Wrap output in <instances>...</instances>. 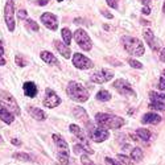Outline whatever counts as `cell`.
Instances as JSON below:
<instances>
[{"mask_svg": "<svg viewBox=\"0 0 165 165\" xmlns=\"http://www.w3.org/2000/svg\"><path fill=\"white\" fill-rule=\"evenodd\" d=\"M160 122H161V116L153 112H148L141 118V123L143 124H158Z\"/></svg>", "mask_w": 165, "mask_h": 165, "instance_id": "cell-16", "label": "cell"}, {"mask_svg": "<svg viewBox=\"0 0 165 165\" xmlns=\"http://www.w3.org/2000/svg\"><path fill=\"white\" fill-rule=\"evenodd\" d=\"M149 109L157 110V111H165V103H163V102H151Z\"/></svg>", "mask_w": 165, "mask_h": 165, "instance_id": "cell-31", "label": "cell"}, {"mask_svg": "<svg viewBox=\"0 0 165 165\" xmlns=\"http://www.w3.org/2000/svg\"><path fill=\"white\" fill-rule=\"evenodd\" d=\"M41 58H42V61L46 62V64H49V65H56V66H58V65H59L56 57L53 56L50 52H46V50L41 52Z\"/></svg>", "mask_w": 165, "mask_h": 165, "instance_id": "cell-21", "label": "cell"}, {"mask_svg": "<svg viewBox=\"0 0 165 165\" xmlns=\"http://www.w3.org/2000/svg\"><path fill=\"white\" fill-rule=\"evenodd\" d=\"M61 35H62V38H64V44L65 45H70L72 42V37H73V33L69 28H64L61 30Z\"/></svg>", "mask_w": 165, "mask_h": 165, "instance_id": "cell-23", "label": "cell"}, {"mask_svg": "<svg viewBox=\"0 0 165 165\" xmlns=\"http://www.w3.org/2000/svg\"><path fill=\"white\" fill-rule=\"evenodd\" d=\"M95 122L101 127H104V128H112V130L120 128L122 126H124V119L123 118L116 116V115H111V114H103V112L96 114Z\"/></svg>", "mask_w": 165, "mask_h": 165, "instance_id": "cell-1", "label": "cell"}, {"mask_svg": "<svg viewBox=\"0 0 165 165\" xmlns=\"http://www.w3.org/2000/svg\"><path fill=\"white\" fill-rule=\"evenodd\" d=\"M81 161H82V164H83V165H94V164H93V161L90 160V158L87 157V156L85 155V153L81 156Z\"/></svg>", "mask_w": 165, "mask_h": 165, "instance_id": "cell-34", "label": "cell"}, {"mask_svg": "<svg viewBox=\"0 0 165 165\" xmlns=\"http://www.w3.org/2000/svg\"><path fill=\"white\" fill-rule=\"evenodd\" d=\"M41 21H42V24L50 30H57V28H58V20H57V16L53 15V13H50V12L42 13Z\"/></svg>", "mask_w": 165, "mask_h": 165, "instance_id": "cell-11", "label": "cell"}, {"mask_svg": "<svg viewBox=\"0 0 165 165\" xmlns=\"http://www.w3.org/2000/svg\"><path fill=\"white\" fill-rule=\"evenodd\" d=\"M138 136L141 139V140H149L151 139V132L145 128H139L138 130Z\"/></svg>", "mask_w": 165, "mask_h": 165, "instance_id": "cell-30", "label": "cell"}, {"mask_svg": "<svg viewBox=\"0 0 165 165\" xmlns=\"http://www.w3.org/2000/svg\"><path fill=\"white\" fill-rule=\"evenodd\" d=\"M73 114H74V116H75L78 120H81V122H89V118H87V112L85 111L82 107H75V109L73 110Z\"/></svg>", "mask_w": 165, "mask_h": 165, "instance_id": "cell-22", "label": "cell"}, {"mask_svg": "<svg viewBox=\"0 0 165 165\" xmlns=\"http://www.w3.org/2000/svg\"><path fill=\"white\" fill-rule=\"evenodd\" d=\"M128 64H130V66L135 67V69H141V67H143V65H141V62H139L138 59H133V58L128 59Z\"/></svg>", "mask_w": 165, "mask_h": 165, "instance_id": "cell-33", "label": "cell"}, {"mask_svg": "<svg viewBox=\"0 0 165 165\" xmlns=\"http://www.w3.org/2000/svg\"><path fill=\"white\" fill-rule=\"evenodd\" d=\"M163 74H164V77H165V70H164V72H163Z\"/></svg>", "mask_w": 165, "mask_h": 165, "instance_id": "cell-50", "label": "cell"}, {"mask_svg": "<svg viewBox=\"0 0 165 165\" xmlns=\"http://www.w3.org/2000/svg\"><path fill=\"white\" fill-rule=\"evenodd\" d=\"M96 99L101 102H107L111 99V94L107 90H101V91L96 94Z\"/></svg>", "mask_w": 165, "mask_h": 165, "instance_id": "cell-26", "label": "cell"}, {"mask_svg": "<svg viewBox=\"0 0 165 165\" xmlns=\"http://www.w3.org/2000/svg\"><path fill=\"white\" fill-rule=\"evenodd\" d=\"M0 119H1L4 123L11 124L15 120V116H13V114H11L8 110H5L4 107H0Z\"/></svg>", "mask_w": 165, "mask_h": 165, "instance_id": "cell-20", "label": "cell"}, {"mask_svg": "<svg viewBox=\"0 0 165 165\" xmlns=\"http://www.w3.org/2000/svg\"><path fill=\"white\" fill-rule=\"evenodd\" d=\"M54 45H56L57 50L61 53V56H64V58H70V57H72V52H70V49L67 48V45H65L64 42L56 41Z\"/></svg>", "mask_w": 165, "mask_h": 165, "instance_id": "cell-19", "label": "cell"}, {"mask_svg": "<svg viewBox=\"0 0 165 165\" xmlns=\"http://www.w3.org/2000/svg\"><path fill=\"white\" fill-rule=\"evenodd\" d=\"M158 89L165 90V77H161L160 81H158Z\"/></svg>", "mask_w": 165, "mask_h": 165, "instance_id": "cell-38", "label": "cell"}, {"mask_svg": "<svg viewBox=\"0 0 165 165\" xmlns=\"http://www.w3.org/2000/svg\"><path fill=\"white\" fill-rule=\"evenodd\" d=\"M73 64H74V66L78 67V69H81V70L91 69V67L94 66L91 59L87 58V57H85L83 54H81V53H75V54L73 56Z\"/></svg>", "mask_w": 165, "mask_h": 165, "instance_id": "cell-10", "label": "cell"}, {"mask_svg": "<svg viewBox=\"0 0 165 165\" xmlns=\"http://www.w3.org/2000/svg\"><path fill=\"white\" fill-rule=\"evenodd\" d=\"M17 17L20 20H25V19H28L27 17V11L25 9H19V12H17Z\"/></svg>", "mask_w": 165, "mask_h": 165, "instance_id": "cell-36", "label": "cell"}, {"mask_svg": "<svg viewBox=\"0 0 165 165\" xmlns=\"http://www.w3.org/2000/svg\"><path fill=\"white\" fill-rule=\"evenodd\" d=\"M118 160L126 165H133V160H131V158L127 157L126 155H118Z\"/></svg>", "mask_w": 165, "mask_h": 165, "instance_id": "cell-32", "label": "cell"}, {"mask_svg": "<svg viewBox=\"0 0 165 165\" xmlns=\"http://www.w3.org/2000/svg\"><path fill=\"white\" fill-rule=\"evenodd\" d=\"M87 128H89V131H90V136H91V139L95 141V143H102V141L107 140L109 136H110V132H109L107 128L101 127V126H98V127L94 128L93 124L89 123V122H87Z\"/></svg>", "mask_w": 165, "mask_h": 165, "instance_id": "cell-6", "label": "cell"}, {"mask_svg": "<svg viewBox=\"0 0 165 165\" xmlns=\"http://www.w3.org/2000/svg\"><path fill=\"white\" fill-rule=\"evenodd\" d=\"M4 53V48H3V44H1V41H0V56Z\"/></svg>", "mask_w": 165, "mask_h": 165, "instance_id": "cell-46", "label": "cell"}, {"mask_svg": "<svg viewBox=\"0 0 165 165\" xmlns=\"http://www.w3.org/2000/svg\"><path fill=\"white\" fill-rule=\"evenodd\" d=\"M163 11H164V12H165V4H164V9H163Z\"/></svg>", "mask_w": 165, "mask_h": 165, "instance_id": "cell-49", "label": "cell"}, {"mask_svg": "<svg viewBox=\"0 0 165 165\" xmlns=\"http://www.w3.org/2000/svg\"><path fill=\"white\" fill-rule=\"evenodd\" d=\"M11 143L15 144V145H21V141L17 140V139H12V140H11Z\"/></svg>", "mask_w": 165, "mask_h": 165, "instance_id": "cell-43", "label": "cell"}, {"mask_svg": "<svg viewBox=\"0 0 165 165\" xmlns=\"http://www.w3.org/2000/svg\"><path fill=\"white\" fill-rule=\"evenodd\" d=\"M57 1H62V0H57Z\"/></svg>", "mask_w": 165, "mask_h": 165, "instance_id": "cell-51", "label": "cell"}, {"mask_svg": "<svg viewBox=\"0 0 165 165\" xmlns=\"http://www.w3.org/2000/svg\"><path fill=\"white\" fill-rule=\"evenodd\" d=\"M66 93L69 95V98H72L73 101L78 102V103H83V102H86L89 99V91L78 82H74V81L69 82Z\"/></svg>", "mask_w": 165, "mask_h": 165, "instance_id": "cell-2", "label": "cell"}, {"mask_svg": "<svg viewBox=\"0 0 165 165\" xmlns=\"http://www.w3.org/2000/svg\"><path fill=\"white\" fill-rule=\"evenodd\" d=\"M104 161H106L107 165H122L120 161H116V160H114V158H111V157H106L104 158Z\"/></svg>", "mask_w": 165, "mask_h": 165, "instance_id": "cell-35", "label": "cell"}, {"mask_svg": "<svg viewBox=\"0 0 165 165\" xmlns=\"http://www.w3.org/2000/svg\"><path fill=\"white\" fill-rule=\"evenodd\" d=\"M15 59H16V64H17L19 66H25V62H24V59H22L20 56H16V58H15Z\"/></svg>", "mask_w": 165, "mask_h": 165, "instance_id": "cell-39", "label": "cell"}, {"mask_svg": "<svg viewBox=\"0 0 165 165\" xmlns=\"http://www.w3.org/2000/svg\"><path fill=\"white\" fill-rule=\"evenodd\" d=\"M48 3H49V0H38L37 4L38 5H45V4H48Z\"/></svg>", "mask_w": 165, "mask_h": 165, "instance_id": "cell-44", "label": "cell"}, {"mask_svg": "<svg viewBox=\"0 0 165 165\" xmlns=\"http://www.w3.org/2000/svg\"><path fill=\"white\" fill-rule=\"evenodd\" d=\"M74 153H94V151L90 147H85L82 144H75L74 145Z\"/></svg>", "mask_w": 165, "mask_h": 165, "instance_id": "cell-25", "label": "cell"}, {"mask_svg": "<svg viewBox=\"0 0 165 165\" xmlns=\"http://www.w3.org/2000/svg\"><path fill=\"white\" fill-rule=\"evenodd\" d=\"M143 151L140 149V148H133L132 149V152H131V157H132V160L133 161H141L143 160Z\"/></svg>", "mask_w": 165, "mask_h": 165, "instance_id": "cell-24", "label": "cell"}, {"mask_svg": "<svg viewBox=\"0 0 165 165\" xmlns=\"http://www.w3.org/2000/svg\"><path fill=\"white\" fill-rule=\"evenodd\" d=\"M160 61L161 62H165V48L160 52Z\"/></svg>", "mask_w": 165, "mask_h": 165, "instance_id": "cell-41", "label": "cell"}, {"mask_svg": "<svg viewBox=\"0 0 165 165\" xmlns=\"http://www.w3.org/2000/svg\"><path fill=\"white\" fill-rule=\"evenodd\" d=\"M25 28H27L28 30L37 32V30H38V24H37L36 21H33V20H30V19H25Z\"/></svg>", "mask_w": 165, "mask_h": 165, "instance_id": "cell-27", "label": "cell"}, {"mask_svg": "<svg viewBox=\"0 0 165 165\" xmlns=\"http://www.w3.org/2000/svg\"><path fill=\"white\" fill-rule=\"evenodd\" d=\"M4 19L8 29L12 32L15 30V17H13V0H8L4 8Z\"/></svg>", "mask_w": 165, "mask_h": 165, "instance_id": "cell-9", "label": "cell"}, {"mask_svg": "<svg viewBox=\"0 0 165 165\" xmlns=\"http://www.w3.org/2000/svg\"><path fill=\"white\" fill-rule=\"evenodd\" d=\"M149 98L152 102H163V101H165V94H158L155 91H151Z\"/></svg>", "mask_w": 165, "mask_h": 165, "instance_id": "cell-28", "label": "cell"}, {"mask_svg": "<svg viewBox=\"0 0 165 165\" xmlns=\"http://www.w3.org/2000/svg\"><path fill=\"white\" fill-rule=\"evenodd\" d=\"M74 40H75L77 44L81 46V49L86 50V52L91 50L93 41H91V38H90V36L87 35L86 30H83V29L75 30V33H74Z\"/></svg>", "mask_w": 165, "mask_h": 165, "instance_id": "cell-7", "label": "cell"}, {"mask_svg": "<svg viewBox=\"0 0 165 165\" xmlns=\"http://www.w3.org/2000/svg\"><path fill=\"white\" fill-rule=\"evenodd\" d=\"M114 87H115L116 91H119L122 95H133V94H135V91H133L132 87H131V85L126 81V79H116V81L114 82Z\"/></svg>", "mask_w": 165, "mask_h": 165, "instance_id": "cell-12", "label": "cell"}, {"mask_svg": "<svg viewBox=\"0 0 165 165\" xmlns=\"http://www.w3.org/2000/svg\"><path fill=\"white\" fill-rule=\"evenodd\" d=\"M53 141H54L57 147V156H58L59 163L62 165H67L69 164V147H67V143L58 133L53 135Z\"/></svg>", "mask_w": 165, "mask_h": 165, "instance_id": "cell-4", "label": "cell"}, {"mask_svg": "<svg viewBox=\"0 0 165 165\" xmlns=\"http://www.w3.org/2000/svg\"><path fill=\"white\" fill-rule=\"evenodd\" d=\"M69 130H70V132L74 133V136H75V138L78 139L79 141H81L82 145H85V147H90L89 140H87V138H86V135H85L83 130L79 128V127H78V126H75V124H70Z\"/></svg>", "mask_w": 165, "mask_h": 165, "instance_id": "cell-15", "label": "cell"}, {"mask_svg": "<svg viewBox=\"0 0 165 165\" xmlns=\"http://www.w3.org/2000/svg\"><path fill=\"white\" fill-rule=\"evenodd\" d=\"M28 112L32 115V118H35L36 120H45L46 119V114L41 109H37V107H28Z\"/></svg>", "mask_w": 165, "mask_h": 165, "instance_id": "cell-18", "label": "cell"}, {"mask_svg": "<svg viewBox=\"0 0 165 165\" xmlns=\"http://www.w3.org/2000/svg\"><path fill=\"white\" fill-rule=\"evenodd\" d=\"M114 78V73L110 72V70H102V72L99 73H95L93 74L91 77H90V79H91V82H94V83H103V82H109L111 81V79Z\"/></svg>", "mask_w": 165, "mask_h": 165, "instance_id": "cell-13", "label": "cell"}, {"mask_svg": "<svg viewBox=\"0 0 165 165\" xmlns=\"http://www.w3.org/2000/svg\"><path fill=\"white\" fill-rule=\"evenodd\" d=\"M106 1L111 8H115V9L118 8V0H106Z\"/></svg>", "mask_w": 165, "mask_h": 165, "instance_id": "cell-37", "label": "cell"}, {"mask_svg": "<svg viewBox=\"0 0 165 165\" xmlns=\"http://www.w3.org/2000/svg\"><path fill=\"white\" fill-rule=\"evenodd\" d=\"M141 12H143V15H149V13H151V8L149 7H144L143 9H141Z\"/></svg>", "mask_w": 165, "mask_h": 165, "instance_id": "cell-42", "label": "cell"}, {"mask_svg": "<svg viewBox=\"0 0 165 165\" xmlns=\"http://www.w3.org/2000/svg\"><path fill=\"white\" fill-rule=\"evenodd\" d=\"M1 143H3V139H1V138H0V144H1Z\"/></svg>", "mask_w": 165, "mask_h": 165, "instance_id": "cell-48", "label": "cell"}, {"mask_svg": "<svg viewBox=\"0 0 165 165\" xmlns=\"http://www.w3.org/2000/svg\"><path fill=\"white\" fill-rule=\"evenodd\" d=\"M13 157H15L16 160H21V161H30L32 160V156L28 155V153H22V152L13 153Z\"/></svg>", "mask_w": 165, "mask_h": 165, "instance_id": "cell-29", "label": "cell"}, {"mask_svg": "<svg viewBox=\"0 0 165 165\" xmlns=\"http://www.w3.org/2000/svg\"><path fill=\"white\" fill-rule=\"evenodd\" d=\"M42 103L48 109H53V107H57L58 104H61V98L52 89H46L45 90V98Z\"/></svg>", "mask_w": 165, "mask_h": 165, "instance_id": "cell-8", "label": "cell"}, {"mask_svg": "<svg viewBox=\"0 0 165 165\" xmlns=\"http://www.w3.org/2000/svg\"><path fill=\"white\" fill-rule=\"evenodd\" d=\"M151 1H152V0H141V3H143V4L145 5V7H147V4H149Z\"/></svg>", "mask_w": 165, "mask_h": 165, "instance_id": "cell-47", "label": "cell"}, {"mask_svg": "<svg viewBox=\"0 0 165 165\" xmlns=\"http://www.w3.org/2000/svg\"><path fill=\"white\" fill-rule=\"evenodd\" d=\"M143 36H144V38H145V41L148 42V45H149L151 49L156 50V52H158V50H160V41H158L155 36H153L152 30H151V29H145L143 32Z\"/></svg>", "mask_w": 165, "mask_h": 165, "instance_id": "cell-14", "label": "cell"}, {"mask_svg": "<svg viewBox=\"0 0 165 165\" xmlns=\"http://www.w3.org/2000/svg\"><path fill=\"white\" fill-rule=\"evenodd\" d=\"M0 104L1 107H4L5 110H8L13 115H20V107L16 102V99L7 91L0 93Z\"/></svg>", "mask_w": 165, "mask_h": 165, "instance_id": "cell-5", "label": "cell"}, {"mask_svg": "<svg viewBox=\"0 0 165 165\" xmlns=\"http://www.w3.org/2000/svg\"><path fill=\"white\" fill-rule=\"evenodd\" d=\"M3 65H5V59L0 56V66H3Z\"/></svg>", "mask_w": 165, "mask_h": 165, "instance_id": "cell-45", "label": "cell"}, {"mask_svg": "<svg viewBox=\"0 0 165 165\" xmlns=\"http://www.w3.org/2000/svg\"><path fill=\"white\" fill-rule=\"evenodd\" d=\"M22 89H24V94L27 96H29V98H33V96H36L37 94V86L33 82H25L24 85H22Z\"/></svg>", "mask_w": 165, "mask_h": 165, "instance_id": "cell-17", "label": "cell"}, {"mask_svg": "<svg viewBox=\"0 0 165 165\" xmlns=\"http://www.w3.org/2000/svg\"><path fill=\"white\" fill-rule=\"evenodd\" d=\"M101 12H102V15H103V16H106L107 19H112V15H111V13L109 12V11H104V9H102Z\"/></svg>", "mask_w": 165, "mask_h": 165, "instance_id": "cell-40", "label": "cell"}, {"mask_svg": "<svg viewBox=\"0 0 165 165\" xmlns=\"http://www.w3.org/2000/svg\"><path fill=\"white\" fill-rule=\"evenodd\" d=\"M122 44H123L124 49L130 53V54L135 56V57H140L144 54V45L136 37H131V36H123L122 37Z\"/></svg>", "mask_w": 165, "mask_h": 165, "instance_id": "cell-3", "label": "cell"}]
</instances>
